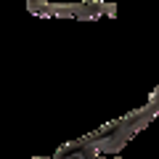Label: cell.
I'll return each instance as SVG.
<instances>
[{
  "mask_svg": "<svg viewBox=\"0 0 159 159\" xmlns=\"http://www.w3.org/2000/svg\"><path fill=\"white\" fill-rule=\"evenodd\" d=\"M157 117H159V85L154 88V93L148 96L146 106L122 114L119 119H111V122L101 125L98 130L88 133V135L77 138V141H69V143H64V146H69V148H93V151L103 154V157H117V154L127 146V141H130L133 135H138L141 130H146Z\"/></svg>",
  "mask_w": 159,
  "mask_h": 159,
  "instance_id": "cell-1",
  "label": "cell"
},
{
  "mask_svg": "<svg viewBox=\"0 0 159 159\" xmlns=\"http://www.w3.org/2000/svg\"><path fill=\"white\" fill-rule=\"evenodd\" d=\"M27 11L34 16H56V19H77L96 21L101 16H117V6L106 0H80V3H48V0H27Z\"/></svg>",
  "mask_w": 159,
  "mask_h": 159,
  "instance_id": "cell-2",
  "label": "cell"
}]
</instances>
